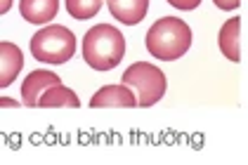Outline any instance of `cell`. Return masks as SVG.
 Listing matches in <instances>:
<instances>
[{"instance_id": "1", "label": "cell", "mask_w": 248, "mask_h": 165, "mask_svg": "<svg viewBox=\"0 0 248 165\" xmlns=\"http://www.w3.org/2000/svg\"><path fill=\"white\" fill-rule=\"evenodd\" d=\"M144 43H147V50L152 57L161 59V61H175L189 52L191 43H194V33L185 19L161 17L147 31Z\"/></svg>"}, {"instance_id": "2", "label": "cell", "mask_w": 248, "mask_h": 165, "mask_svg": "<svg viewBox=\"0 0 248 165\" xmlns=\"http://www.w3.org/2000/svg\"><path fill=\"white\" fill-rule=\"evenodd\" d=\"M125 57V36L111 24H97L83 36V59L95 71H111Z\"/></svg>"}, {"instance_id": "3", "label": "cell", "mask_w": 248, "mask_h": 165, "mask_svg": "<svg viewBox=\"0 0 248 165\" xmlns=\"http://www.w3.org/2000/svg\"><path fill=\"white\" fill-rule=\"evenodd\" d=\"M31 55L45 64H66L76 55V36L59 24H45L31 36Z\"/></svg>"}, {"instance_id": "4", "label": "cell", "mask_w": 248, "mask_h": 165, "mask_svg": "<svg viewBox=\"0 0 248 165\" xmlns=\"http://www.w3.org/2000/svg\"><path fill=\"white\" fill-rule=\"evenodd\" d=\"M121 83L133 88L142 109H149L156 102H161L168 90L166 74L149 61H135L133 66H128L125 74L121 75Z\"/></svg>"}, {"instance_id": "5", "label": "cell", "mask_w": 248, "mask_h": 165, "mask_svg": "<svg viewBox=\"0 0 248 165\" xmlns=\"http://www.w3.org/2000/svg\"><path fill=\"white\" fill-rule=\"evenodd\" d=\"M90 106L93 109H135V106H140V102H137V94L133 88L121 83V85L99 88L90 99Z\"/></svg>"}, {"instance_id": "6", "label": "cell", "mask_w": 248, "mask_h": 165, "mask_svg": "<svg viewBox=\"0 0 248 165\" xmlns=\"http://www.w3.org/2000/svg\"><path fill=\"white\" fill-rule=\"evenodd\" d=\"M55 85H62V78L52 71H45V69H38V71H31V74L24 78L21 83V102L26 109H36L38 106V99Z\"/></svg>"}, {"instance_id": "7", "label": "cell", "mask_w": 248, "mask_h": 165, "mask_svg": "<svg viewBox=\"0 0 248 165\" xmlns=\"http://www.w3.org/2000/svg\"><path fill=\"white\" fill-rule=\"evenodd\" d=\"M24 66V52L19 45L2 40L0 43V88H10L15 78L21 74Z\"/></svg>"}, {"instance_id": "8", "label": "cell", "mask_w": 248, "mask_h": 165, "mask_svg": "<svg viewBox=\"0 0 248 165\" xmlns=\"http://www.w3.org/2000/svg\"><path fill=\"white\" fill-rule=\"evenodd\" d=\"M239 38H241V17L227 19L220 26L217 45H220V52L227 57L229 61H234V64L241 61V40Z\"/></svg>"}, {"instance_id": "9", "label": "cell", "mask_w": 248, "mask_h": 165, "mask_svg": "<svg viewBox=\"0 0 248 165\" xmlns=\"http://www.w3.org/2000/svg\"><path fill=\"white\" fill-rule=\"evenodd\" d=\"M111 17L125 26H137L149 12V0H107Z\"/></svg>"}, {"instance_id": "10", "label": "cell", "mask_w": 248, "mask_h": 165, "mask_svg": "<svg viewBox=\"0 0 248 165\" xmlns=\"http://www.w3.org/2000/svg\"><path fill=\"white\" fill-rule=\"evenodd\" d=\"M21 19L29 24H50L59 12V0H19Z\"/></svg>"}, {"instance_id": "11", "label": "cell", "mask_w": 248, "mask_h": 165, "mask_svg": "<svg viewBox=\"0 0 248 165\" xmlns=\"http://www.w3.org/2000/svg\"><path fill=\"white\" fill-rule=\"evenodd\" d=\"M40 109H78L80 106V99L78 94L71 88H66L64 83L62 85H55L45 92L38 99Z\"/></svg>"}, {"instance_id": "12", "label": "cell", "mask_w": 248, "mask_h": 165, "mask_svg": "<svg viewBox=\"0 0 248 165\" xmlns=\"http://www.w3.org/2000/svg\"><path fill=\"white\" fill-rule=\"evenodd\" d=\"M102 2H104V0H64L66 12L74 19H78V21L97 17V12L102 10Z\"/></svg>"}, {"instance_id": "13", "label": "cell", "mask_w": 248, "mask_h": 165, "mask_svg": "<svg viewBox=\"0 0 248 165\" xmlns=\"http://www.w3.org/2000/svg\"><path fill=\"white\" fill-rule=\"evenodd\" d=\"M168 5H172V7H177V10H196L199 5H201V0H166Z\"/></svg>"}, {"instance_id": "14", "label": "cell", "mask_w": 248, "mask_h": 165, "mask_svg": "<svg viewBox=\"0 0 248 165\" xmlns=\"http://www.w3.org/2000/svg\"><path fill=\"white\" fill-rule=\"evenodd\" d=\"M213 2H215V7H217V10H225V12L236 10V7L241 5V0H213Z\"/></svg>"}, {"instance_id": "15", "label": "cell", "mask_w": 248, "mask_h": 165, "mask_svg": "<svg viewBox=\"0 0 248 165\" xmlns=\"http://www.w3.org/2000/svg\"><path fill=\"white\" fill-rule=\"evenodd\" d=\"M19 104H21V102H17V99H10V97H2V99H0V106H2V109H17Z\"/></svg>"}, {"instance_id": "16", "label": "cell", "mask_w": 248, "mask_h": 165, "mask_svg": "<svg viewBox=\"0 0 248 165\" xmlns=\"http://www.w3.org/2000/svg\"><path fill=\"white\" fill-rule=\"evenodd\" d=\"M10 7H12V0H0V15L10 12Z\"/></svg>"}]
</instances>
